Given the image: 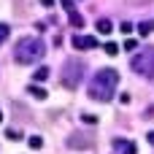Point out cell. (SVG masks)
Returning <instances> with one entry per match:
<instances>
[{
  "instance_id": "1",
  "label": "cell",
  "mask_w": 154,
  "mask_h": 154,
  "mask_svg": "<svg viewBox=\"0 0 154 154\" xmlns=\"http://www.w3.org/2000/svg\"><path fill=\"white\" fill-rule=\"evenodd\" d=\"M116 87H119V73H116L114 68H103V70H97V73L92 76L87 92H89L92 100H97V103H108V100H114Z\"/></svg>"
},
{
  "instance_id": "2",
  "label": "cell",
  "mask_w": 154,
  "mask_h": 154,
  "mask_svg": "<svg viewBox=\"0 0 154 154\" xmlns=\"http://www.w3.org/2000/svg\"><path fill=\"white\" fill-rule=\"evenodd\" d=\"M43 54H46V46L41 38H22L14 49V60L19 65H32V62L43 60Z\"/></svg>"
},
{
  "instance_id": "3",
  "label": "cell",
  "mask_w": 154,
  "mask_h": 154,
  "mask_svg": "<svg viewBox=\"0 0 154 154\" xmlns=\"http://www.w3.org/2000/svg\"><path fill=\"white\" fill-rule=\"evenodd\" d=\"M81 79H84V62L81 60H65V65H62V87H68V89H76L79 84H81Z\"/></svg>"
},
{
  "instance_id": "4",
  "label": "cell",
  "mask_w": 154,
  "mask_h": 154,
  "mask_svg": "<svg viewBox=\"0 0 154 154\" xmlns=\"http://www.w3.org/2000/svg\"><path fill=\"white\" fill-rule=\"evenodd\" d=\"M130 68L138 73V76H146V79H154V49H146V51H138L130 62Z\"/></svg>"
},
{
  "instance_id": "5",
  "label": "cell",
  "mask_w": 154,
  "mask_h": 154,
  "mask_svg": "<svg viewBox=\"0 0 154 154\" xmlns=\"http://www.w3.org/2000/svg\"><path fill=\"white\" fill-rule=\"evenodd\" d=\"M73 46L81 51V49H95L97 46V38H92V35H73Z\"/></svg>"
},
{
  "instance_id": "6",
  "label": "cell",
  "mask_w": 154,
  "mask_h": 154,
  "mask_svg": "<svg viewBox=\"0 0 154 154\" xmlns=\"http://www.w3.org/2000/svg\"><path fill=\"white\" fill-rule=\"evenodd\" d=\"M114 146L119 149V154H138V152H135V143H133V141H114Z\"/></svg>"
},
{
  "instance_id": "7",
  "label": "cell",
  "mask_w": 154,
  "mask_h": 154,
  "mask_svg": "<svg viewBox=\"0 0 154 154\" xmlns=\"http://www.w3.org/2000/svg\"><path fill=\"white\" fill-rule=\"evenodd\" d=\"M27 92H30L35 100H46V97H49V92H46L43 87H38V84H30V87H27Z\"/></svg>"
},
{
  "instance_id": "8",
  "label": "cell",
  "mask_w": 154,
  "mask_h": 154,
  "mask_svg": "<svg viewBox=\"0 0 154 154\" xmlns=\"http://www.w3.org/2000/svg\"><path fill=\"white\" fill-rule=\"evenodd\" d=\"M97 32L100 35H108V32H114V24H111V19H97Z\"/></svg>"
},
{
  "instance_id": "9",
  "label": "cell",
  "mask_w": 154,
  "mask_h": 154,
  "mask_svg": "<svg viewBox=\"0 0 154 154\" xmlns=\"http://www.w3.org/2000/svg\"><path fill=\"white\" fill-rule=\"evenodd\" d=\"M49 73H51V70H49L46 65H41V68L32 73V81H46V79H49Z\"/></svg>"
},
{
  "instance_id": "10",
  "label": "cell",
  "mask_w": 154,
  "mask_h": 154,
  "mask_svg": "<svg viewBox=\"0 0 154 154\" xmlns=\"http://www.w3.org/2000/svg\"><path fill=\"white\" fill-rule=\"evenodd\" d=\"M68 146H73V149H79V146H81V149H89L92 141H79V135H73V138L68 141Z\"/></svg>"
},
{
  "instance_id": "11",
  "label": "cell",
  "mask_w": 154,
  "mask_h": 154,
  "mask_svg": "<svg viewBox=\"0 0 154 154\" xmlns=\"http://www.w3.org/2000/svg\"><path fill=\"white\" fill-rule=\"evenodd\" d=\"M68 19H70V24H73V27H84V16H81L79 11H73V14H68Z\"/></svg>"
},
{
  "instance_id": "12",
  "label": "cell",
  "mask_w": 154,
  "mask_h": 154,
  "mask_svg": "<svg viewBox=\"0 0 154 154\" xmlns=\"http://www.w3.org/2000/svg\"><path fill=\"white\" fill-rule=\"evenodd\" d=\"M103 49H106V54H108V57H116V54H119V46H116L114 41H106V43H103Z\"/></svg>"
},
{
  "instance_id": "13",
  "label": "cell",
  "mask_w": 154,
  "mask_h": 154,
  "mask_svg": "<svg viewBox=\"0 0 154 154\" xmlns=\"http://www.w3.org/2000/svg\"><path fill=\"white\" fill-rule=\"evenodd\" d=\"M138 32H141V35L154 32V22H152V19H149V22H141V24H138Z\"/></svg>"
},
{
  "instance_id": "14",
  "label": "cell",
  "mask_w": 154,
  "mask_h": 154,
  "mask_svg": "<svg viewBox=\"0 0 154 154\" xmlns=\"http://www.w3.org/2000/svg\"><path fill=\"white\" fill-rule=\"evenodd\" d=\"M8 35H11V27H8L5 22H0V46L8 41Z\"/></svg>"
},
{
  "instance_id": "15",
  "label": "cell",
  "mask_w": 154,
  "mask_h": 154,
  "mask_svg": "<svg viewBox=\"0 0 154 154\" xmlns=\"http://www.w3.org/2000/svg\"><path fill=\"white\" fill-rule=\"evenodd\" d=\"M27 143H30V149H41V146H43V138H41V135H30Z\"/></svg>"
},
{
  "instance_id": "16",
  "label": "cell",
  "mask_w": 154,
  "mask_h": 154,
  "mask_svg": "<svg viewBox=\"0 0 154 154\" xmlns=\"http://www.w3.org/2000/svg\"><path fill=\"white\" fill-rule=\"evenodd\" d=\"M119 30H122L125 35H130V32H133V22H122V24H119Z\"/></svg>"
},
{
  "instance_id": "17",
  "label": "cell",
  "mask_w": 154,
  "mask_h": 154,
  "mask_svg": "<svg viewBox=\"0 0 154 154\" xmlns=\"http://www.w3.org/2000/svg\"><path fill=\"white\" fill-rule=\"evenodd\" d=\"M135 46H138V41H135V38H127V41H125V51H133Z\"/></svg>"
},
{
  "instance_id": "18",
  "label": "cell",
  "mask_w": 154,
  "mask_h": 154,
  "mask_svg": "<svg viewBox=\"0 0 154 154\" xmlns=\"http://www.w3.org/2000/svg\"><path fill=\"white\" fill-rule=\"evenodd\" d=\"M5 138H8V141H19L22 133H16V130H5Z\"/></svg>"
},
{
  "instance_id": "19",
  "label": "cell",
  "mask_w": 154,
  "mask_h": 154,
  "mask_svg": "<svg viewBox=\"0 0 154 154\" xmlns=\"http://www.w3.org/2000/svg\"><path fill=\"white\" fill-rule=\"evenodd\" d=\"M81 122H87V125H95V122H97V116H92V114H81Z\"/></svg>"
},
{
  "instance_id": "20",
  "label": "cell",
  "mask_w": 154,
  "mask_h": 154,
  "mask_svg": "<svg viewBox=\"0 0 154 154\" xmlns=\"http://www.w3.org/2000/svg\"><path fill=\"white\" fill-rule=\"evenodd\" d=\"M60 3H62V8H65L68 14H73V11H76V8H73V0H60Z\"/></svg>"
},
{
  "instance_id": "21",
  "label": "cell",
  "mask_w": 154,
  "mask_h": 154,
  "mask_svg": "<svg viewBox=\"0 0 154 154\" xmlns=\"http://www.w3.org/2000/svg\"><path fill=\"white\" fill-rule=\"evenodd\" d=\"M119 103H125V106H127V103H130V95H127V92H122V95H119Z\"/></svg>"
},
{
  "instance_id": "22",
  "label": "cell",
  "mask_w": 154,
  "mask_h": 154,
  "mask_svg": "<svg viewBox=\"0 0 154 154\" xmlns=\"http://www.w3.org/2000/svg\"><path fill=\"white\" fill-rule=\"evenodd\" d=\"M146 141H149V143L154 146V130H149V133H146Z\"/></svg>"
},
{
  "instance_id": "23",
  "label": "cell",
  "mask_w": 154,
  "mask_h": 154,
  "mask_svg": "<svg viewBox=\"0 0 154 154\" xmlns=\"http://www.w3.org/2000/svg\"><path fill=\"white\" fill-rule=\"evenodd\" d=\"M41 5H43V8H51V5H54V0H41Z\"/></svg>"
},
{
  "instance_id": "24",
  "label": "cell",
  "mask_w": 154,
  "mask_h": 154,
  "mask_svg": "<svg viewBox=\"0 0 154 154\" xmlns=\"http://www.w3.org/2000/svg\"><path fill=\"white\" fill-rule=\"evenodd\" d=\"M0 125H3V111H0Z\"/></svg>"
}]
</instances>
